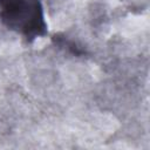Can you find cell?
Returning <instances> with one entry per match:
<instances>
[{
    "mask_svg": "<svg viewBox=\"0 0 150 150\" xmlns=\"http://www.w3.org/2000/svg\"><path fill=\"white\" fill-rule=\"evenodd\" d=\"M1 20L28 40L46 34V22L40 0H6L1 6Z\"/></svg>",
    "mask_w": 150,
    "mask_h": 150,
    "instance_id": "1",
    "label": "cell"
},
{
    "mask_svg": "<svg viewBox=\"0 0 150 150\" xmlns=\"http://www.w3.org/2000/svg\"><path fill=\"white\" fill-rule=\"evenodd\" d=\"M5 1H6V0H0V6H1V5H2Z\"/></svg>",
    "mask_w": 150,
    "mask_h": 150,
    "instance_id": "2",
    "label": "cell"
}]
</instances>
